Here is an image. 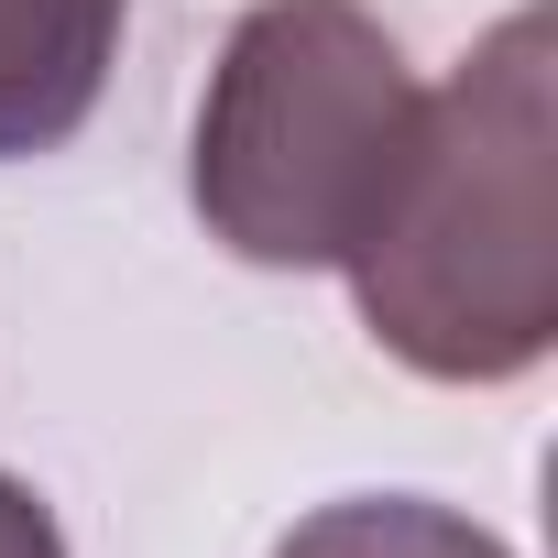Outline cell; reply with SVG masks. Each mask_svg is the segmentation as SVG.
Instances as JSON below:
<instances>
[{
	"label": "cell",
	"mask_w": 558,
	"mask_h": 558,
	"mask_svg": "<svg viewBox=\"0 0 558 558\" xmlns=\"http://www.w3.org/2000/svg\"><path fill=\"white\" fill-rule=\"evenodd\" d=\"M362 329L427 384H514L558 351V12H504L384 175L351 241Z\"/></svg>",
	"instance_id": "cell-1"
},
{
	"label": "cell",
	"mask_w": 558,
	"mask_h": 558,
	"mask_svg": "<svg viewBox=\"0 0 558 558\" xmlns=\"http://www.w3.org/2000/svg\"><path fill=\"white\" fill-rule=\"evenodd\" d=\"M416 66L362 0H252L230 23L186 197L230 263L263 274H340L362 219L384 208V175L416 132Z\"/></svg>",
	"instance_id": "cell-2"
},
{
	"label": "cell",
	"mask_w": 558,
	"mask_h": 558,
	"mask_svg": "<svg viewBox=\"0 0 558 558\" xmlns=\"http://www.w3.org/2000/svg\"><path fill=\"white\" fill-rule=\"evenodd\" d=\"M132 0H0V165H34L88 132L121 66Z\"/></svg>",
	"instance_id": "cell-3"
},
{
	"label": "cell",
	"mask_w": 558,
	"mask_h": 558,
	"mask_svg": "<svg viewBox=\"0 0 558 558\" xmlns=\"http://www.w3.org/2000/svg\"><path fill=\"white\" fill-rule=\"evenodd\" d=\"M274 558H514V547L427 493H340L274 536Z\"/></svg>",
	"instance_id": "cell-4"
},
{
	"label": "cell",
	"mask_w": 558,
	"mask_h": 558,
	"mask_svg": "<svg viewBox=\"0 0 558 558\" xmlns=\"http://www.w3.org/2000/svg\"><path fill=\"white\" fill-rule=\"evenodd\" d=\"M0 558H66V525L23 471H0Z\"/></svg>",
	"instance_id": "cell-5"
}]
</instances>
